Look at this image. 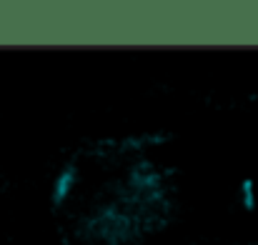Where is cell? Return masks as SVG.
<instances>
[{"instance_id": "1", "label": "cell", "mask_w": 258, "mask_h": 245, "mask_svg": "<svg viewBox=\"0 0 258 245\" xmlns=\"http://www.w3.org/2000/svg\"><path fill=\"white\" fill-rule=\"evenodd\" d=\"M76 180H78L76 165H68V168H63V170L58 173V178H55V183H53V205H60V203L73 193Z\"/></svg>"}, {"instance_id": "2", "label": "cell", "mask_w": 258, "mask_h": 245, "mask_svg": "<svg viewBox=\"0 0 258 245\" xmlns=\"http://www.w3.org/2000/svg\"><path fill=\"white\" fill-rule=\"evenodd\" d=\"M241 203H243V210H256V183L251 178H243L241 180Z\"/></svg>"}]
</instances>
